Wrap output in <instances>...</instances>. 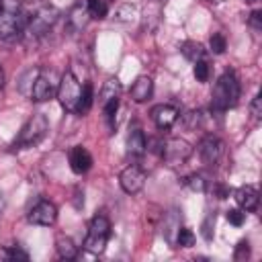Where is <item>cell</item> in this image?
I'll return each instance as SVG.
<instances>
[{"label": "cell", "instance_id": "obj_1", "mask_svg": "<svg viewBox=\"0 0 262 262\" xmlns=\"http://www.w3.org/2000/svg\"><path fill=\"white\" fill-rule=\"evenodd\" d=\"M29 23V14L20 0H0V37L10 41L16 39Z\"/></svg>", "mask_w": 262, "mask_h": 262}, {"label": "cell", "instance_id": "obj_2", "mask_svg": "<svg viewBox=\"0 0 262 262\" xmlns=\"http://www.w3.org/2000/svg\"><path fill=\"white\" fill-rule=\"evenodd\" d=\"M211 106L213 111H227L233 108L239 100V80L233 72H225L215 82L213 94H211Z\"/></svg>", "mask_w": 262, "mask_h": 262}, {"label": "cell", "instance_id": "obj_3", "mask_svg": "<svg viewBox=\"0 0 262 262\" xmlns=\"http://www.w3.org/2000/svg\"><path fill=\"white\" fill-rule=\"evenodd\" d=\"M49 131V123L47 117L43 113H35L20 129L18 137L14 139V149H25V147H33L37 145Z\"/></svg>", "mask_w": 262, "mask_h": 262}, {"label": "cell", "instance_id": "obj_4", "mask_svg": "<svg viewBox=\"0 0 262 262\" xmlns=\"http://www.w3.org/2000/svg\"><path fill=\"white\" fill-rule=\"evenodd\" d=\"M108 235H111V221L104 217V215H94L90 225H88V233L84 237V250L98 256L104 252L106 248V242H108Z\"/></svg>", "mask_w": 262, "mask_h": 262}, {"label": "cell", "instance_id": "obj_5", "mask_svg": "<svg viewBox=\"0 0 262 262\" xmlns=\"http://www.w3.org/2000/svg\"><path fill=\"white\" fill-rule=\"evenodd\" d=\"M57 86H59L57 74L49 68H41V70H37V76L33 78L29 94L35 102H45V100L53 98V94H57Z\"/></svg>", "mask_w": 262, "mask_h": 262}, {"label": "cell", "instance_id": "obj_6", "mask_svg": "<svg viewBox=\"0 0 262 262\" xmlns=\"http://www.w3.org/2000/svg\"><path fill=\"white\" fill-rule=\"evenodd\" d=\"M80 96H82V84L78 82V78H76L72 72H66V74L59 78V86H57L59 104H61L68 113H78Z\"/></svg>", "mask_w": 262, "mask_h": 262}, {"label": "cell", "instance_id": "obj_7", "mask_svg": "<svg viewBox=\"0 0 262 262\" xmlns=\"http://www.w3.org/2000/svg\"><path fill=\"white\" fill-rule=\"evenodd\" d=\"M57 18H59V10L49 6V4H45L39 10H35L33 14H29V23H27L25 31L29 35H33V37H41V35L49 33V29L57 23Z\"/></svg>", "mask_w": 262, "mask_h": 262}, {"label": "cell", "instance_id": "obj_8", "mask_svg": "<svg viewBox=\"0 0 262 262\" xmlns=\"http://www.w3.org/2000/svg\"><path fill=\"white\" fill-rule=\"evenodd\" d=\"M190 154H192V145L186 139H180V137H170L162 145V158L170 168L182 166L190 158Z\"/></svg>", "mask_w": 262, "mask_h": 262}, {"label": "cell", "instance_id": "obj_9", "mask_svg": "<svg viewBox=\"0 0 262 262\" xmlns=\"http://www.w3.org/2000/svg\"><path fill=\"white\" fill-rule=\"evenodd\" d=\"M119 96H121V84L117 78H111L104 82V86L100 88V106L104 111V117L108 119L111 127L115 123V115H117V108H119Z\"/></svg>", "mask_w": 262, "mask_h": 262}, {"label": "cell", "instance_id": "obj_10", "mask_svg": "<svg viewBox=\"0 0 262 262\" xmlns=\"http://www.w3.org/2000/svg\"><path fill=\"white\" fill-rule=\"evenodd\" d=\"M119 184H121V188H123L127 194H137V192L143 188V184H145V172H143L139 166L131 164V166H127V168L121 170V174H119Z\"/></svg>", "mask_w": 262, "mask_h": 262}, {"label": "cell", "instance_id": "obj_11", "mask_svg": "<svg viewBox=\"0 0 262 262\" xmlns=\"http://www.w3.org/2000/svg\"><path fill=\"white\" fill-rule=\"evenodd\" d=\"M199 156L205 166H215L219 158L223 156V143L215 135H205L199 143Z\"/></svg>", "mask_w": 262, "mask_h": 262}, {"label": "cell", "instance_id": "obj_12", "mask_svg": "<svg viewBox=\"0 0 262 262\" xmlns=\"http://www.w3.org/2000/svg\"><path fill=\"white\" fill-rule=\"evenodd\" d=\"M57 219V207L51 203V201H45L41 199L31 211H29V221L35 223V225H43V227H49L53 225Z\"/></svg>", "mask_w": 262, "mask_h": 262}, {"label": "cell", "instance_id": "obj_13", "mask_svg": "<svg viewBox=\"0 0 262 262\" xmlns=\"http://www.w3.org/2000/svg\"><path fill=\"white\" fill-rule=\"evenodd\" d=\"M149 115H151V121L156 123V127L162 131H168L178 121V108L174 104H156Z\"/></svg>", "mask_w": 262, "mask_h": 262}, {"label": "cell", "instance_id": "obj_14", "mask_svg": "<svg viewBox=\"0 0 262 262\" xmlns=\"http://www.w3.org/2000/svg\"><path fill=\"white\" fill-rule=\"evenodd\" d=\"M68 162H70V168H72L76 174H84V172H88V170L92 168V156H90V151H88L86 147H82V145H76V147L70 149Z\"/></svg>", "mask_w": 262, "mask_h": 262}, {"label": "cell", "instance_id": "obj_15", "mask_svg": "<svg viewBox=\"0 0 262 262\" xmlns=\"http://www.w3.org/2000/svg\"><path fill=\"white\" fill-rule=\"evenodd\" d=\"M258 201H260L258 188L252 186V184L239 186V188L235 190V203L239 205L242 211H256V209H258Z\"/></svg>", "mask_w": 262, "mask_h": 262}, {"label": "cell", "instance_id": "obj_16", "mask_svg": "<svg viewBox=\"0 0 262 262\" xmlns=\"http://www.w3.org/2000/svg\"><path fill=\"white\" fill-rule=\"evenodd\" d=\"M151 92H154V82H151L149 76H139V78L133 82L131 90H129L131 100H135V102H145V100H149Z\"/></svg>", "mask_w": 262, "mask_h": 262}, {"label": "cell", "instance_id": "obj_17", "mask_svg": "<svg viewBox=\"0 0 262 262\" xmlns=\"http://www.w3.org/2000/svg\"><path fill=\"white\" fill-rule=\"evenodd\" d=\"M88 23H90V14H88V10H86V4H74V6L70 8V12H68V27H70L74 33H78V31H82Z\"/></svg>", "mask_w": 262, "mask_h": 262}, {"label": "cell", "instance_id": "obj_18", "mask_svg": "<svg viewBox=\"0 0 262 262\" xmlns=\"http://www.w3.org/2000/svg\"><path fill=\"white\" fill-rule=\"evenodd\" d=\"M145 149H147V139H145L143 131H141V129H133V131L129 133V137H127V151H129L131 156L139 158V156L145 154Z\"/></svg>", "mask_w": 262, "mask_h": 262}, {"label": "cell", "instance_id": "obj_19", "mask_svg": "<svg viewBox=\"0 0 262 262\" xmlns=\"http://www.w3.org/2000/svg\"><path fill=\"white\" fill-rule=\"evenodd\" d=\"M55 248H57L59 258H63V260H74V258L78 256V246H76L70 237H66V235H59V237H57Z\"/></svg>", "mask_w": 262, "mask_h": 262}, {"label": "cell", "instance_id": "obj_20", "mask_svg": "<svg viewBox=\"0 0 262 262\" xmlns=\"http://www.w3.org/2000/svg\"><path fill=\"white\" fill-rule=\"evenodd\" d=\"M180 51H182V55H184L188 61H192V63L199 61V59H203V55H205L203 45L196 43V41H184L182 47H180Z\"/></svg>", "mask_w": 262, "mask_h": 262}, {"label": "cell", "instance_id": "obj_21", "mask_svg": "<svg viewBox=\"0 0 262 262\" xmlns=\"http://www.w3.org/2000/svg\"><path fill=\"white\" fill-rule=\"evenodd\" d=\"M86 10L90 14V18H104L108 12V4L106 0H86Z\"/></svg>", "mask_w": 262, "mask_h": 262}, {"label": "cell", "instance_id": "obj_22", "mask_svg": "<svg viewBox=\"0 0 262 262\" xmlns=\"http://www.w3.org/2000/svg\"><path fill=\"white\" fill-rule=\"evenodd\" d=\"M90 106H92V84H90V82H86V84L82 86V96H80L78 113H80V115H84V113H88V111H90Z\"/></svg>", "mask_w": 262, "mask_h": 262}, {"label": "cell", "instance_id": "obj_23", "mask_svg": "<svg viewBox=\"0 0 262 262\" xmlns=\"http://www.w3.org/2000/svg\"><path fill=\"white\" fill-rule=\"evenodd\" d=\"M194 233H192V229H188V227H180L178 229V233H176V246H180V248H192L194 246Z\"/></svg>", "mask_w": 262, "mask_h": 262}, {"label": "cell", "instance_id": "obj_24", "mask_svg": "<svg viewBox=\"0 0 262 262\" xmlns=\"http://www.w3.org/2000/svg\"><path fill=\"white\" fill-rule=\"evenodd\" d=\"M209 47H211V51H213L215 55H221V53L227 49V41H225V37H223L221 33H215V35H211V39H209Z\"/></svg>", "mask_w": 262, "mask_h": 262}, {"label": "cell", "instance_id": "obj_25", "mask_svg": "<svg viewBox=\"0 0 262 262\" xmlns=\"http://www.w3.org/2000/svg\"><path fill=\"white\" fill-rule=\"evenodd\" d=\"M209 74H211V68H209V61L207 59L194 61V78L199 82H207L209 80Z\"/></svg>", "mask_w": 262, "mask_h": 262}, {"label": "cell", "instance_id": "obj_26", "mask_svg": "<svg viewBox=\"0 0 262 262\" xmlns=\"http://www.w3.org/2000/svg\"><path fill=\"white\" fill-rule=\"evenodd\" d=\"M184 184H186L190 190H196V192H203V190L207 188V180H205L201 174H190V176L184 180Z\"/></svg>", "mask_w": 262, "mask_h": 262}, {"label": "cell", "instance_id": "obj_27", "mask_svg": "<svg viewBox=\"0 0 262 262\" xmlns=\"http://www.w3.org/2000/svg\"><path fill=\"white\" fill-rule=\"evenodd\" d=\"M225 217H227V221H229L231 225L239 227V225H244V221H246V211H242V209H229Z\"/></svg>", "mask_w": 262, "mask_h": 262}, {"label": "cell", "instance_id": "obj_28", "mask_svg": "<svg viewBox=\"0 0 262 262\" xmlns=\"http://www.w3.org/2000/svg\"><path fill=\"white\" fill-rule=\"evenodd\" d=\"M4 258L8 260H29V254L25 250H20L18 246H10L4 250Z\"/></svg>", "mask_w": 262, "mask_h": 262}, {"label": "cell", "instance_id": "obj_29", "mask_svg": "<svg viewBox=\"0 0 262 262\" xmlns=\"http://www.w3.org/2000/svg\"><path fill=\"white\" fill-rule=\"evenodd\" d=\"M248 256H250V244H248L246 239H242V242L237 244V248H235L233 258H235V260H244V258H248Z\"/></svg>", "mask_w": 262, "mask_h": 262}, {"label": "cell", "instance_id": "obj_30", "mask_svg": "<svg viewBox=\"0 0 262 262\" xmlns=\"http://www.w3.org/2000/svg\"><path fill=\"white\" fill-rule=\"evenodd\" d=\"M201 119H203V113L201 111H190L186 115V127L188 129H194L196 125H201Z\"/></svg>", "mask_w": 262, "mask_h": 262}, {"label": "cell", "instance_id": "obj_31", "mask_svg": "<svg viewBox=\"0 0 262 262\" xmlns=\"http://www.w3.org/2000/svg\"><path fill=\"white\" fill-rule=\"evenodd\" d=\"M248 25L254 27L256 31H260V29H262V10H254V12L250 14V18H248Z\"/></svg>", "mask_w": 262, "mask_h": 262}, {"label": "cell", "instance_id": "obj_32", "mask_svg": "<svg viewBox=\"0 0 262 262\" xmlns=\"http://www.w3.org/2000/svg\"><path fill=\"white\" fill-rule=\"evenodd\" d=\"M260 102H262V98H260V94H256L254 100H252V104H250V111H252L254 119H260V115H262V111H260Z\"/></svg>", "mask_w": 262, "mask_h": 262}, {"label": "cell", "instance_id": "obj_33", "mask_svg": "<svg viewBox=\"0 0 262 262\" xmlns=\"http://www.w3.org/2000/svg\"><path fill=\"white\" fill-rule=\"evenodd\" d=\"M211 223H213V217H207V221L203 223V237H205L207 242L213 237V233H211Z\"/></svg>", "mask_w": 262, "mask_h": 262}, {"label": "cell", "instance_id": "obj_34", "mask_svg": "<svg viewBox=\"0 0 262 262\" xmlns=\"http://www.w3.org/2000/svg\"><path fill=\"white\" fill-rule=\"evenodd\" d=\"M215 188H217V199H227V196H229V188H227V186L217 184Z\"/></svg>", "mask_w": 262, "mask_h": 262}, {"label": "cell", "instance_id": "obj_35", "mask_svg": "<svg viewBox=\"0 0 262 262\" xmlns=\"http://www.w3.org/2000/svg\"><path fill=\"white\" fill-rule=\"evenodd\" d=\"M4 86V68H2V61H0V88Z\"/></svg>", "mask_w": 262, "mask_h": 262}, {"label": "cell", "instance_id": "obj_36", "mask_svg": "<svg viewBox=\"0 0 262 262\" xmlns=\"http://www.w3.org/2000/svg\"><path fill=\"white\" fill-rule=\"evenodd\" d=\"M4 207H6V199H4V194L0 192V213L4 211Z\"/></svg>", "mask_w": 262, "mask_h": 262}, {"label": "cell", "instance_id": "obj_37", "mask_svg": "<svg viewBox=\"0 0 262 262\" xmlns=\"http://www.w3.org/2000/svg\"><path fill=\"white\" fill-rule=\"evenodd\" d=\"M207 2H211V4H221V2H225V0H207Z\"/></svg>", "mask_w": 262, "mask_h": 262}, {"label": "cell", "instance_id": "obj_38", "mask_svg": "<svg viewBox=\"0 0 262 262\" xmlns=\"http://www.w3.org/2000/svg\"><path fill=\"white\" fill-rule=\"evenodd\" d=\"M244 2H256V0H244Z\"/></svg>", "mask_w": 262, "mask_h": 262}]
</instances>
